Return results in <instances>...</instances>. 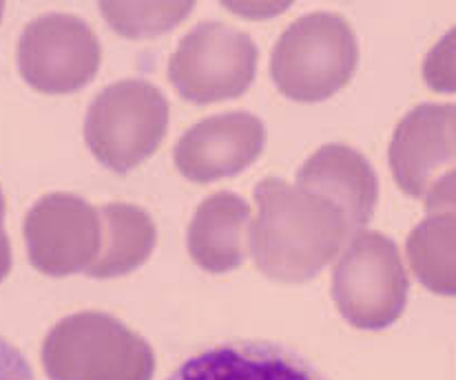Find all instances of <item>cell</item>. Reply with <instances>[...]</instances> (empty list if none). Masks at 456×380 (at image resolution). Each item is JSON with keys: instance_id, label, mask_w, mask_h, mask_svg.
<instances>
[{"instance_id": "1", "label": "cell", "mask_w": 456, "mask_h": 380, "mask_svg": "<svg viewBox=\"0 0 456 380\" xmlns=\"http://www.w3.org/2000/svg\"><path fill=\"white\" fill-rule=\"evenodd\" d=\"M255 204V255L271 272H310L350 235L346 214L332 201L277 177L259 182Z\"/></svg>"}, {"instance_id": "2", "label": "cell", "mask_w": 456, "mask_h": 380, "mask_svg": "<svg viewBox=\"0 0 456 380\" xmlns=\"http://www.w3.org/2000/svg\"><path fill=\"white\" fill-rule=\"evenodd\" d=\"M357 61V36L348 20L317 12L295 20L277 38L271 76L286 98L322 102L348 85Z\"/></svg>"}, {"instance_id": "3", "label": "cell", "mask_w": 456, "mask_h": 380, "mask_svg": "<svg viewBox=\"0 0 456 380\" xmlns=\"http://www.w3.org/2000/svg\"><path fill=\"white\" fill-rule=\"evenodd\" d=\"M168 102L147 80H120L100 91L85 117V141L102 166L129 173L164 141Z\"/></svg>"}, {"instance_id": "4", "label": "cell", "mask_w": 456, "mask_h": 380, "mask_svg": "<svg viewBox=\"0 0 456 380\" xmlns=\"http://www.w3.org/2000/svg\"><path fill=\"white\" fill-rule=\"evenodd\" d=\"M257 44L224 22H200L180 40L168 61V80L193 104L240 98L255 80Z\"/></svg>"}, {"instance_id": "5", "label": "cell", "mask_w": 456, "mask_h": 380, "mask_svg": "<svg viewBox=\"0 0 456 380\" xmlns=\"http://www.w3.org/2000/svg\"><path fill=\"white\" fill-rule=\"evenodd\" d=\"M98 36L69 13H47L29 22L18 61L25 80L43 93H74L98 73Z\"/></svg>"}, {"instance_id": "6", "label": "cell", "mask_w": 456, "mask_h": 380, "mask_svg": "<svg viewBox=\"0 0 456 380\" xmlns=\"http://www.w3.org/2000/svg\"><path fill=\"white\" fill-rule=\"evenodd\" d=\"M266 128L253 113L232 111L191 126L175 146V166L195 184L235 177L262 155Z\"/></svg>"}, {"instance_id": "7", "label": "cell", "mask_w": 456, "mask_h": 380, "mask_svg": "<svg viewBox=\"0 0 456 380\" xmlns=\"http://www.w3.org/2000/svg\"><path fill=\"white\" fill-rule=\"evenodd\" d=\"M167 380H326L304 356L266 341L220 343L186 359Z\"/></svg>"}, {"instance_id": "8", "label": "cell", "mask_w": 456, "mask_h": 380, "mask_svg": "<svg viewBox=\"0 0 456 380\" xmlns=\"http://www.w3.org/2000/svg\"><path fill=\"white\" fill-rule=\"evenodd\" d=\"M297 186L332 201L346 214L350 232L370 222L379 197L377 175L368 159L344 144H326L314 150L299 168Z\"/></svg>"}, {"instance_id": "9", "label": "cell", "mask_w": 456, "mask_h": 380, "mask_svg": "<svg viewBox=\"0 0 456 380\" xmlns=\"http://www.w3.org/2000/svg\"><path fill=\"white\" fill-rule=\"evenodd\" d=\"M27 239L38 259L74 265L86 259L102 235L100 208L67 192L43 197L27 214Z\"/></svg>"}, {"instance_id": "10", "label": "cell", "mask_w": 456, "mask_h": 380, "mask_svg": "<svg viewBox=\"0 0 456 380\" xmlns=\"http://www.w3.org/2000/svg\"><path fill=\"white\" fill-rule=\"evenodd\" d=\"M250 223V206L235 192H216L198 206L189 226V250L202 265L224 270L237 265Z\"/></svg>"}, {"instance_id": "11", "label": "cell", "mask_w": 456, "mask_h": 380, "mask_svg": "<svg viewBox=\"0 0 456 380\" xmlns=\"http://www.w3.org/2000/svg\"><path fill=\"white\" fill-rule=\"evenodd\" d=\"M450 107H419L401 122L390 144V166L396 184L419 197L435 164L448 153L444 125Z\"/></svg>"}, {"instance_id": "12", "label": "cell", "mask_w": 456, "mask_h": 380, "mask_svg": "<svg viewBox=\"0 0 456 380\" xmlns=\"http://www.w3.org/2000/svg\"><path fill=\"white\" fill-rule=\"evenodd\" d=\"M102 232L109 244L104 263L109 268H131L151 253L155 241L153 219L134 204L100 206Z\"/></svg>"}, {"instance_id": "13", "label": "cell", "mask_w": 456, "mask_h": 380, "mask_svg": "<svg viewBox=\"0 0 456 380\" xmlns=\"http://www.w3.org/2000/svg\"><path fill=\"white\" fill-rule=\"evenodd\" d=\"M102 16L111 22L113 29L126 38H149L164 34L182 20L193 9V3H102Z\"/></svg>"}, {"instance_id": "14", "label": "cell", "mask_w": 456, "mask_h": 380, "mask_svg": "<svg viewBox=\"0 0 456 380\" xmlns=\"http://www.w3.org/2000/svg\"><path fill=\"white\" fill-rule=\"evenodd\" d=\"M0 380H36L25 354L3 336H0Z\"/></svg>"}]
</instances>
